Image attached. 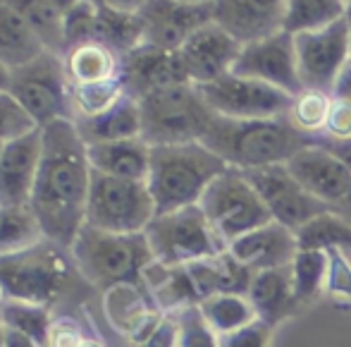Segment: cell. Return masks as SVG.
Returning a JSON list of instances; mask_svg holds the SVG:
<instances>
[{"label":"cell","mask_w":351,"mask_h":347,"mask_svg":"<svg viewBox=\"0 0 351 347\" xmlns=\"http://www.w3.org/2000/svg\"><path fill=\"white\" fill-rule=\"evenodd\" d=\"M0 314H3L5 328L17 331V333L32 338L41 347H48V333H51L56 311L32 302L3 300L0 302Z\"/></svg>","instance_id":"34"},{"label":"cell","mask_w":351,"mask_h":347,"mask_svg":"<svg viewBox=\"0 0 351 347\" xmlns=\"http://www.w3.org/2000/svg\"><path fill=\"white\" fill-rule=\"evenodd\" d=\"M120 79L125 91L136 101L156 91H162V89L191 84L184 65H182L180 53L162 51V48L148 46V43H141L134 51L122 56Z\"/></svg>","instance_id":"15"},{"label":"cell","mask_w":351,"mask_h":347,"mask_svg":"<svg viewBox=\"0 0 351 347\" xmlns=\"http://www.w3.org/2000/svg\"><path fill=\"white\" fill-rule=\"evenodd\" d=\"M3 148H5V142H0V156H3Z\"/></svg>","instance_id":"58"},{"label":"cell","mask_w":351,"mask_h":347,"mask_svg":"<svg viewBox=\"0 0 351 347\" xmlns=\"http://www.w3.org/2000/svg\"><path fill=\"white\" fill-rule=\"evenodd\" d=\"M156 261L165 266H186L191 261L217 256L227 249L210 227L201 206L158 213L143 230Z\"/></svg>","instance_id":"7"},{"label":"cell","mask_w":351,"mask_h":347,"mask_svg":"<svg viewBox=\"0 0 351 347\" xmlns=\"http://www.w3.org/2000/svg\"><path fill=\"white\" fill-rule=\"evenodd\" d=\"M43 153L41 127L5 142L0 156V206H29Z\"/></svg>","instance_id":"19"},{"label":"cell","mask_w":351,"mask_h":347,"mask_svg":"<svg viewBox=\"0 0 351 347\" xmlns=\"http://www.w3.org/2000/svg\"><path fill=\"white\" fill-rule=\"evenodd\" d=\"M180 316V347H220V335L204 319L199 304L177 311Z\"/></svg>","instance_id":"39"},{"label":"cell","mask_w":351,"mask_h":347,"mask_svg":"<svg viewBox=\"0 0 351 347\" xmlns=\"http://www.w3.org/2000/svg\"><path fill=\"white\" fill-rule=\"evenodd\" d=\"M10 93L38 127L58 120H74L72 84L67 79L62 56L43 51L32 63L12 69Z\"/></svg>","instance_id":"8"},{"label":"cell","mask_w":351,"mask_h":347,"mask_svg":"<svg viewBox=\"0 0 351 347\" xmlns=\"http://www.w3.org/2000/svg\"><path fill=\"white\" fill-rule=\"evenodd\" d=\"M347 17V0H287L285 32L296 34L318 32Z\"/></svg>","instance_id":"30"},{"label":"cell","mask_w":351,"mask_h":347,"mask_svg":"<svg viewBox=\"0 0 351 347\" xmlns=\"http://www.w3.org/2000/svg\"><path fill=\"white\" fill-rule=\"evenodd\" d=\"M0 302H3V290H0Z\"/></svg>","instance_id":"59"},{"label":"cell","mask_w":351,"mask_h":347,"mask_svg":"<svg viewBox=\"0 0 351 347\" xmlns=\"http://www.w3.org/2000/svg\"><path fill=\"white\" fill-rule=\"evenodd\" d=\"M91 331L84 328V324L72 314H56L48 333V347H79Z\"/></svg>","instance_id":"43"},{"label":"cell","mask_w":351,"mask_h":347,"mask_svg":"<svg viewBox=\"0 0 351 347\" xmlns=\"http://www.w3.org/2000/svg\"><path fill=\"white\" fill-rule=\"evenodd\" d=\"M10 79H12V69L5 67L3 63H0V93L10 91Z\"/></svg>","instance_id":"51"},{"label":"cell","mask_w":351,"mask_h":347,"mask_svg":"<svg viewBox=\"0 0 351 347\" xmlns=\"http://www.w3.org/2000/svg\"><path fill=\"white\" fill-rule=\"evenodd\" d=\"M335 93L328 91H315V89H304L296 93L289 108V122L299 132L308 137H320L325 132V122L330 115V106H332Z\"/></svg>","instance_id":"36"},{"label":"cell","mask_w":351,"mask_h":347,"mask_svg":"<svg viewBox=\"0 0 351 347\" xmlns=\"http://www.w3.org/2000/svg\"><path fill=\"white\" fill-rule=\"evenodd\" d=\"M0 290L3 300L32 302L53 311L82 290L93 292L79 276L70 249L51 240L0 256Z\"/></svg>","instance_id":"2"},{"label":"cell","mask_w":351,"mask_h":347,"mask_svg":"<svg viewBox=\"0 0 351 347\" xmlns=\"http://www.w3.org/2000/svg\"><path fill=\"white\" fill-rule=\"evenodd\" d=\"M213 22L246 43L285 32L287 0H213Z\"/></svg>","instance_id":"18"},{"label":"cell","mask_w":351,"mask_h":347,"mask_svg":"<svg viewBox=\"0 0 351 347\" xmlns=\"http://www.w3.org/2000/svg\"><path fill=\"white\" fill-rule=\"evenodd\" d=\"M332 211L337 213V216H342L344 221H347L349 225H351V187H349V192H347V194H344L342 199H339L337 204L332 206Z\"/></svg>","instance_id":"49"},{"label":"cell","mask_w":351,"mask_h":347,"mask_svg":"<svg viewBox=\"0 0 351 347\" xmlns=\"http://www.w3.org/2000/svg\"><path fill=\"white\" fill-rule=\"evenodd\" d=\"M139 17L143 24V43L162 51H180L196 29L213 22V8L210 3L182 5L175 0H151Z\"/></svg>","instance_id":"17"},{"label":"cell","mask_w":351,"mask_h":347,"mask_svg":"<svg viewBox=\"0 0 351 347\" xmlns=\"http://www.w3.org/2000/svg\"><path fill=\"white\" fill-rule=\"evenodd\" d=\"M347 19H349V24H351V0H347Z\"/></svg>","instance_id":"57"},{"label":"cell","mask_w":351,"mask_h":347,"mask_svg":"<svg viewBox=\"0 0 351 347\" xmlns=\"http://www.w3.org/2000/svg\"><path fill=\"white\" fill-rule=\"evenodd\" d=\"M139 347H180V316L162 314L153 333Z\"/></svg>","instance_id":"45"},{"label":"cell","mask_w":351,"mask_h":347,"mask_svg":"<svg viewBox=\"0 0 351 347\" xmlns=\"http://www.w3.org/2000/svg\"><path fill=\"white\" fill-rule=\"evenodd\" d=\"M86 156L91 170L120 177V180L146 182L148 168H151V146L141 137L88 144Z\"/></svg>","instance_id":"22"},{"label":"cell","mask_w":351,"mask_h":347,"mask_svg":"<svg viewBox=\"0 0 351 347\" xmlns=\"http://www.w3.org/2000/svg\"><path fill=\"white\" fill-rule=\"evenodd\" d=\"M332 306L337 311H347V314H351V302H335Z\"/></svg>","instance_id":"54"},{"label":"cell","mask_w":351,"mask_h":347,"mask_svg":"<svg viewBox=\"0 0 351 347\" xmlns=\"http://www.w3.org/2000/svg\"><path fill=\"white\" fill-rule=\"evenodd\" d=\"M34 130H38V125L19 106L17 98L10 91L0 93V142H12V139L24 137Z\"/></svg>","instance_id":"40"},{"label":"cell","mask_w":351,"mask_h":347,"mask_svg":"<svg viewBox=\"0 0 351 347\" xmlns=\"http://www.w3.org/2000/svg\"><path fill=\"white\" fill-rule=\"evenodd\" d=\"M79 137L84 144H103V142H120V139L141 137V108L139 101L130 93L122 96L110 111L101 113L96 117L74 120Z\"/></svg>","instance_id":"25"},{"label":"cell","mask_w":351,"mask_h":347,"mask_svg":"<svg viewBox=\"0 0 351 347\" xmlns=\"http://www.w3.org/2000/svg\"><path fill=\"white\" fill-rule=\"evenodd\" d=\"M275 328L263 324L261 319L241 326L227 335H220V347H270Z\"/></svg>","instance_id":"42"},{"label":"cell","mask_w":351,"mask_h":347,"mask_svg":"<svg viewBox=\"0 0 351 347\" xmlns=\"http://www.w3.org/2000/svg\"><path fill=\"white\" fill-rule=\"evenodd\" d=\"M177 53H180L189 82L201 87L232 72L241 53V43L215 22H208L196 29Z\"/></svg>","instance_id":"16"},{"label":"cell","mask_w":351,"mask_h":347,"mask_svg":"<svg viewBox=\"0 0 351 347\" xmlns=\"http://www.w3.org/2000/svg\"><path fill=\"white\" fill-rule=\"evenodd\" d=\"M199 206L225 247L237 237L273 221L258 192L237 168H227L220 177L210 182Z\"/></svg>","instance_id":"10"},{"label":"cell","mask_w":351,"mask_h":347,"mask_svg":"<svg viewBox=\"0 0 351 347\" xmlns=\"http://www.w3.org/2000/svg\"><path fill=\"white\" fill-rule=\"evenodd\" d=\"M43 51L46 48L29 29V24L12 8L0 3V63L10 69H17L38 58Z\"/></svg>","instance_id":"27"},{"label":"cell","mask_w":351,"mask_h":347,"mask_svg":"<svg viewBox=\"0 0 351 347\" xmlns=\"http://www.w3.org/2000/svg\"><path fill=\"white\" fill-rule=\"evenodd\" d=\"M5 347H41L38 343H34L32 338L17 333V331H5Z\"/></svg>","instance_id":"48"},{"label":"cell","mask_w":351,"mask_h":347,"mask_svg":"<svg viewBox=\"0 0 351 347\" xmlns=\"http://www.w3.org/2000/svg\"><path fill=\"white\" fill-rule=\"evenodd\" d=\"M313 142L325 146L330 153H335V156L351 170V139H347V142H332V139H325V137H313Z\"/></svg>","instance_id":"46"},{"label":"cell","mask_w":351,"mask_h":347,"mask_svg":"<svg viewBox=\"0 0 351 347\" xmlns=\"http://www.w3.org/2000/svg\"><path fill=\"white\" fill-rule=\"evenodd\" d=\"M139 108L141 139L148 146L201 142L215 117L196 84H180L143 96Z\"/></svg>","instance_id":"6"},{"label":"cell","mask_w":351,"mask_h":347,"mask_svg":"<svg viewBox=\"0 0 351 347\" xmlns=\"http://www.w3.org/2000/svg\"><path fill=\"white\" fill-rule=\"evenodd\" d=\"M296 67L304 89L335 93L339 77L351 63V24L349 19L330 24L318 32L294 36Z\"/></svg>","instance_id":"12"},{"label":"cell","mask_w":351,"mask_h":347,"mask_svg":"<svg viewBox=\"0 0 351 347\" xmlns=\"http://www.w3.org/2000/svg\"><path fill=\"white\" fill-rule=\"evenodd\" d=\"M106 8L117 10V12H130V14H139L143 8H146L151 0H98Z\"/></svg>","instance_id":"47"},{"label":"cell","mask_w":351,"mask_h":347,"mask_svg":"<svg viewBox=\"0 0 351 347\" xmlns=\"http://www.w3.org/2000/svg\"><path fill=\"white\" fill-rule=\"evenodd\" d=\"M43 153L29 208L36 216L46 240L70 249L84 227L91 190V166L86 144L72 120L41 127Z\"/></svg>","instance_id":"1"},{"label":"cell","mask_w":351,"mask_h":347,"mask_svg":"<svg viewBox=\"0 0 351 347\" xmlns=\"http://www.w3.org/2000/svg\"><path fill=\"white\" fill-rule=\"evenodd\" d=\"M153 218H156V204L146 182L120 180L91 170L84 225L120 235H136L146 230Z\"/></svg>","instance_id":"9"},{"label":"cell","mask_w":351,"mask_h":347,"mask_svg":"<svg viewBox=\"0 0 351 347\" xmlns=\"http://www.w3.org/2000/svg\"><path fill=\"white\" fill-rule=\"evenodd\" d=\"M227 168L230 166L201 142L151 146L146 185L156 204V216L196 206L210 182Z\"/></svg>","instance_id":"4"},{"label":"cell","mask_w":351,"mask_h":347,"mask_svg":"<svg viewBox=\"0 0 351 347\" xmlns=\"http://www.w3.org/2000/svg\"><path fill=\"white\" fill-rule=\"evenodd\" d=\"M320 137L332 142H347L351 139V101L344 96H332L330 115L325 122V132Z\"/></svg>","instance_id":"44"},{"label":"cell","mask_w":351,"mask_h":347,"mask_svg":"<svg viewBox=\"0 0 351 347\" xmlns=\"http://www.w3.org/2000/svg\"><path fill=\"white\" fill-rule=\"evenodd\" d=\"M98 0H82L67 12H62V36H65V51L79 43L93 41L98 22ZM65 56V53H62Z\"/></svg>","instance_id":"38"},{"label":"cell","mask_w":351,"mask_h":347,"mask_svg":"<svg viewBox=\"0 0 351 347\" xmlns=\"http://www.w3.org/2000/svg\"><path fill=\"white\" fill-rule=\"evenodd\" d=\"M12 8L24 22L29 24L43 48L56 56L65 53V36H62V10L56 0H0Z\"/></svg>","instance_id":"28"},{"label":"cell","mask_w":351,"mask_h":347,"mask_svg":"<svg viewBox=\"0 0 351 347\" xmlns=\"http://www.w3.org/2000/svg\"><path fill=\"white\" fill-rule=\"evenodd\" d=\"M199 309L217 335H227L256 321V311L246 295H213L201 302Z\"/></svg>","instance_id":"35"},{"label":"cell","mask_w":351,"mask_h":347,"mask_svg":"<svg viewBox=\"0 0 351 347\" xmlns=\"http://www.w3.org/2000/svg\"><path fill=\"white\" fill-rule=\"evenodd\" d=\"M62 63H65V72L72 87L120 79L122 69V58L112 48L103 46L98 41H86L74 48H67Z\"/></svg>","instance_id":"26"},{"label":"cell","mask_w":351,"mask_h":347,"mask_svg":"<svg viewBox=\"0 0 351 347\" xmlns=\"http://www.w3.org/2000/svg\"><path fill=\"white\" fill-rule=\"evenodd\" d=\"M349 67H351V63H349Z\"/></svg>","instance_id":"60"},{"label":"cell","mask_w":351,"mask_h":347,"mask_svg":"<svg viewBox=\"0 0 351 347\" xmlns=\"http://www.w3.org/2000/svg\"><path fill=\"white\" fill-rule=\"evenodd\" d=\"M294 235L299 249L330 251V249H347V247L351 249V225L335 211L315 216L313 221L301 225Z\"/></svg>","instance_id":"33"},{"label":"cell","mask_w":351,"mask_h":347,"mask_svg":"<svg viewBox=\"0 0 351 347\" xmlns=\"http://www.w3.org/2000/svg\"><path fill=\"white\" fill-rule=\"evenodd\" d=\"M227 251L239 264L249 266L251 271H268L291 266L299 245H296V235L289 227L270 221L268 225H261L232 240L227 245Z\"/></svg>","instance_id":"21"},{"label":"cell","mask_w":351,"mask_h":347,"mask_svg":"<svg viewBox=\"0 0 351 347\" xmlns=\"http://www.w3.org/2000/svg\"><path fill=\"white\" fill-rule=\"evenodd\" d=\"M5 324H3V314H0V347H5Z\"/></svg>","instance_id":"56"},{"label":"cell","mask_w":351,"mask_h":347,"mask_svg":"<svg viewBox=\"0 0 351 347\" xmlns=\"http://www.w3.org/2000/svg\"><path fill=\"white\" fill-rule=\"evenodd\" d=\"M241 172H244V177L251 182V187L258 192L263 204L268 206L273 221L289 227L291 232H296L301 225L313 221L320 213L332 211V206L315 199L313 194H308V192L294 180V175L289 172L287 163L254 168V170H241Z\"/></svg>","instance_id":"13"},{"label":"cell","mask_w":351,"mask_h":347,"mask_svg":"<svg viewBox=\"0 0 351 347\" xmlns=\"http://www.w3.org/2000/svg\"><path fill=\"white\" fill-rule=\"evenodd\" d=\"M141 285L153 297L156 306L165 314H177L186 306L199 304V295L186 266H165L153 261L141 276Z\"/></svg>","instance_id":"24"},{"label":"cell","mask_w":351,"mask_h":347,"mask_svg":"<svg viewBox=\"0 0 351 347\" xmlns=\"http://www.w3.org/2000/svg\"><path fill=\"white\" fill-rule=\"evenodd\" d=\"M72 261L79 276L93 292H106L125 282H141V276L153 254L143 232L120 235L84 225L70 247Z\"/></svg>","instance_id":"5"},{"label":"cell","mask_w":351,"mask_h":347,"mask_svg":"<svg viewBox=\"0 0 351 347\" xmlns=\"http://www.w3.org/2000/svg\"><path fill=\"white\" fill-rule=\"evenodd\" d=\"M246 297L254 306L256 319L268 324L270 328H278L299 306L294 297V287H291V266L256 271Z\"/></svg>","instance_id":"23"},{"label":"cell","mask_w":351,"mask_h":347,"mask_svg":"<svg viewBox=\"0 0 351 347\" xmlns=\"http://www.w3.org/2000/svg\"><path fill=\"white\" fill-rule=\"evenodd\" d=\"M46 240L29 206H0V256L17 254Z\"/></svg>","instance_id":"31"},{"label":"cell","mask_w":351,"mask_h":347,"mask_svg":"<svg viewBox=\"0 0 351 347\" xmlns=\"http://www.w3.org/2000/svg\"><path fill=\"white\" fill-rule=\"evenodd\" d=\"M328 251L318 249H299L291 261V287H294L296 304L306 306L325 292L328 280Z\"/></svg>","instance_id":"32"},{"label":"cell","mask_w":351,"mask_h":347,"mask_svg":"<svg viewBox=\"0 0 351 347\" xmlns=\"http://www.w3.org/2000/svg\"><path fill=\"white\" fill-rule=\"evenodd\" d=\"M335 96H344L351 101V67L344 69V74L339 77L337 87H335Z\"/></svg>","instance_id":"50"},{"label":"cell","mask_w":351,"mask_h":347,"mask_svg":"<svg viewBox=\"0 0 351 347\" xmlns=\"http://www.w3.org/2000/svg\"><path fill=\"white\" fill-rule=\"evenodd\" d=\"M199 91L215 115L230 117V120L285 117L289 115L291 101H294V96L278 87L232 72L210 84H201Z\"/></svg>","instance_id":"11"},{"label":"cell","mask_w":351,"mask_h":347,"mask_svg":"<svg viewBox=\"0 0 351 347\" xmlns=\"http://www.w3.org/2000/svg\"><path fill=\"white\" fill-rule=\"evenodd\" d=\"M56 3H58V8H60L62 12H67V10L74 8V5H79L82 0H56Z\"/></svg>","instance_id":"53"},{"label":"cell","mask_w":351,"mask_h":347,"mask_svg":"<svg viewBox=\"0 0 351 347\" xmlns=\"http://www.w3.org/2000/svg\"><path fill=\"white\" fill-rule=\"evenodd\" d=\"M79 347H108L106 343H103V340L101 338H98V335L96 333H88L86 335V338H84V343L82 345H79Z\"/></svg>","instance_id":"52"},{"label":"cell","mask_w":351,"mask_h":347,"mask_svg":"<svg viewBox=\"0 0 351 347\" xmlns=\"http://www.w3.org/2000/svg\"><path fill=\"white\" fill-rule=\"evenodd\" d=\"M201 144L230 168L254 170L289 163L294 153L313 144V137L296 130L287 115L273 120H230L215 115Z\"/></svg>","instance_id":"3"},{"label":"cell","mask_w":351,"mask_h":347,"mask_svg":"<svg viewBox=\"0 0 351 347\" xmlns=\"http://www.w3.org/2000/svg\"><path fill=\"white\" fill-rule=\"evenodd\" d=\"M294 180L323 204L335 206L351 187V170L320 144H308L287 163Z\"/></svg>","instance_id":"20"},{"label":"cell","mask_w":351,"mask_h":347,"mask_svg":"<svg viewBox=\"0 0 351 347\" xmlns=\"http://www.w3.org/2000/svg\"><path fill=\"white\" fill-rule=\"evenodd\" d=\"M93 41L112 48L117 56H127L136 46L143 43V24L139 14L117 12L106 5H98V22H96V36Z\"/></svg>","instance_id":"29"},{"label":"cell","mask_w":351,"mask_h":347,"mask_svg":"<svg viewBox=\"0 0 351 347\" xmlns=\"http://www.w3.org/2000/svg\"><path fill=\"white\" fill-rule=\"evenodd\" d=\"M122 96H127L122 79H110V82L84 84V87H72V111L74 120L84 117H96L101 113L110 111ZM72 120V122H74Z\"/></svg>","instance_id":"37"},{"label":"cell","mask_w":351,"mask_h":347,"mask_svg":"<svg viewBox=\"0 0 351 347\" xmlns=\"http://www.w3.org/2000/svg\"><path fill=\"white\" fill-rule=\"evenodd\" d=\"M328 259L325 292L337 302H351V259L344 254V249H330Z\"/></svg>","instance_id":"41"},{"label":"cell","mask_w":351,"mask_h":347,"mask_svg":"<svg viewBox=\"0 0 351 347\" xmlns=\"http://www.w3.org/2000/svg\"><path fill=\"white\" fill-rule=\"evenodd\" d=\"M232 74L258 79V82L282 89L289 96H296V93L304 91L299 67H296L294 36L287 32L273 34L268 38L241 46L239 58H237L234 67H232Z\"/></svg>","instance_id":"14"},{"label":"cell","mask_w":351,"mask_h":347,"mask_svg":"<svg viewBox=\"0 0 351 347\" xmlns=\"http://www.w3.org/2000/svg\"><path fill=\"white\" fill-rule=\"evenodd\" d=\"M175 3H182V5H208L213 0H175Z\"/></svg>","instance_id":"55"}]
</instances>
